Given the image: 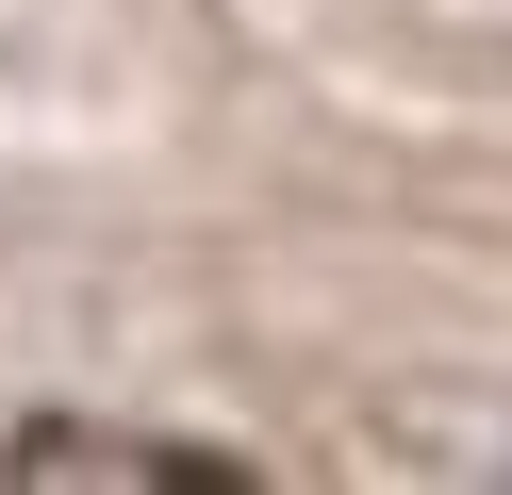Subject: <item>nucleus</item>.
Here are the masks:
<instances>
[{
	"label": "nucleus",
	"instance_id": "obj_1",
	"mask_svg": "<svg viewBox=\"0 0 512 495\" xmlns=\"http://www.w3.org/2000/svg\"><path fill=\"white\" fill-rule=\"evenodd\" d=\"M17 495H248L265 462L248 446H199V429H133V413H34L0 446Z\"/></svg>",
	"mask_w": 512,
	"mask_h": 495
}]
</instances>
